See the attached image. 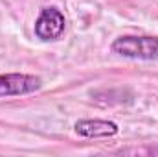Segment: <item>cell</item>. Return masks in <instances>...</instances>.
Instances as JSON below:
<instances>
[{
  "label": "cell",
  "instance_id": "1",
  "mask_svg": "<svg viewBox=\"0 0 158 157\" xmlns=\"http://www.w3.org/2000/svg\"><path fill=\"white\" fill-rule=\"evenodd\" d=\"M110 50L127 59L155 61L158 59V37L151 35H121L110 44Z\"/></svg>",
  "mask_w": 158,
  "mask_h": 157
},
{
  "label": "cell",
  "instance_id": "3",
  "mask_svg": "<svg viewBox=\"0 0 158 157\" xmlns=\"http://www.w3.org/2000/svg\"><path fill=\"white\" fill-rule=\"evenodd\" d=\"M42 87V79L31 74H2L0 76V96H22L31 94Z\"/></svg>",
  "mask_w": 158,
  "mask_h": 157
},
{
  "label": "cell",
  "instance_id": "2",
  "mask_svg": "<svg viewBox=\"0 0 158 157\" xmlns=\"http://www.w3.org/2000/svg\"><path fill=\"white\" fill-rule=\"evenodd\" d=\"M64 28H66L64 15L57 7H44L39 13L37 20H35L33 32H35L37 39L44 41V43H50V41L59 39L63 35Z\"/></svg>",
  "mask_w": 158,
  "mask_h": 157
},
{
  "label": "cell",
  "instance_id": "4",
  "mask_svg": "<svg viewBox=\"0 0 158 157\" xmlns=\"http://www.w3.org/2000/svg\"><path fill=\"white\" fill-rule=\"evenodd\" d=\"M76 133L88 139H103V137H114L119 131L118 124L110 120H99V118H83L76 122Z\"/></svg>",
  "mask_w": 158,
  "mask_h": 157
}]
</instances>
